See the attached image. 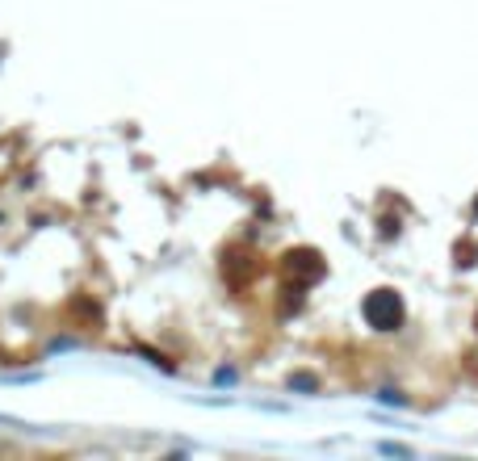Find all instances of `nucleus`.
Wrapping results in <instances>:
<instances>
[{"instance_id":"1","label":"nucleus","mask_w":478,"mask_h":461,"mask_svg":"<svg viewBox=\"0 0 478 461\" xmlns=\"http://www.w3.org/2000/svg\"><path fill=\"white\" fill-rule=\"evenodd\" d=\"M366 315L374 327H382V332H390V327H398V319H403V306H398V298L390 294V289H382V294H374L366 303Z\"/></svg>"}]
</instances>
